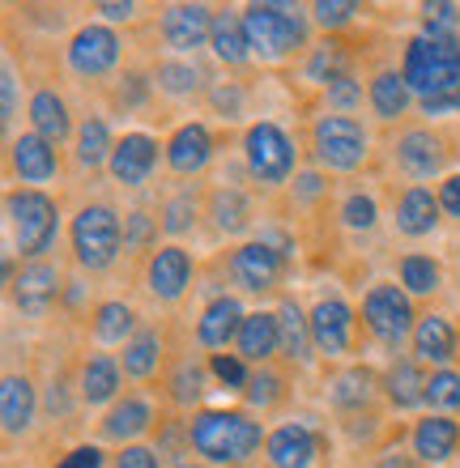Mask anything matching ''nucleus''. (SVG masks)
Listing matches in <instances>:
<instances>
[{
	"instance_id": "nucleus-1",
	"label": "nucleus",
	"mask_w": 460,
	"mask_h": 468,
	"mask_svg": "<svg viewBox=\"0 0 460 468\" xmlns=\"http://www.w3.org/2000/svg\"><path fill=\"white\" fill-rule=\"evenodd\" d=\"M187 443L209 464H243L261 447V421L239 409H205L187 421Z\"/></svg>"
},
{
	"instance_id": "nucleus-2",
	"label": "nucleus",
	"mask_w": 460,
	"mask_h": 468,
	"mask_svg": "<svg viewBox=\"0 0 460 468\" xmlns=\"http://www.w3.org/2000/svg\"><path fill=\"white\" fill-rule=\"evenodd\" d=\"M401 77H405L410 90L423 94V99L460 94V38L418 35L410 48H405V69H401Z\"/></svg>"
},
{
	"instance_id": "nucleus-3",
	"label": "nucleus",
	"mask_w": 460,
	"mask_h": 468,
	"mask_svg": "<svg viewBox=\"0 0 460 468\" xmlns=\"http://www.w3.org/2000/svg\"><path fill=\"white\" fill-rule=\"evenodd\" d=\"M243 35H248L251 56L273 64L303 48L307 26H303V17L290 5H248L243 9Z\"/></svg>"
},
{
	"instance_id": "nucleus-4",
	"label": "nucleus",
	"mask_w": 460,
	"mask_h": 468,
	"mask_svg": "<svg viewBox=\"0 0 460 468\" xmlns=\"http://www.w3.org/2000/svg\"><path fill=\"white\" fill-rule=\"evenodd\" d=\"M9 209V230H13V247L22 256H43L51 243H56V226H60V213H56V200L26 187V192H9L5 200Z\"/></svg>"
},
{
	"instance_id": "nucleus-5",
	"label": "nucleus",
	"mask_w": 460,
	"mask_h": 468,
	"mask_svg": "<svg viewBox=\"0 0 460 468\" xmlns=\"http://www.w3.org/2000/svg\"><path fill=\"white\" fill-rule=\"evenodd\" d=\"M371 136L354 115H320L311 128V149L324 171H358Z\"/></svg>"
},
{
	"instance_id": "nucleus-6",
	"label": "nucleus",
	"mask_w": 460,
	"mask_h": 468,
	"mask_svg": "<svg viewBox=\"0 0 460 468\" xmlns=\"http://www.w3.org/2000/svg\"><path fill=\"white\" fill-rule=\"evenodd\" d=\"M120 243H124V234H120V218L112 205H86L73 218V251L86 269H112Z\"/></svg>"
},
{
	"instance_id": "nucleus-7",
	"label": "nucleus",
	"mask_w": 460,
	"mask_h": 468,
	"mask_svg": "<svg viewBox=\"0 0 460 468\" xmlns=\"http://www.w3.org/2000/svg\"><path fill=\"white\" fill-rule=\"evenodd\" d=\"M243 158H248L251 179L277 187V184H286L290 171H294V141L273 120H261V123H251L248 136H243Z\"/></svg>"
},
{
	"instance_id": "nucleus-8",
	"label": "nucleus",
	"mask_w": 460,
	"mask_h": 468,
	"mask_svg": "<svg viewBox=\"0 0 460 468\" xmlns=\"http://www.w3.org/2000/svg\"><path fill=\"white\" fill-rule=\"evenodd\" d=\"M362 320H367V333L380 336L384 346H401L405 336H413V324H418L410 294H401L397 285H371L362 298Z\"/></svg>"
},
{
	"instance_id": "nucleus-9",
	"label": "nucleus",
	"mask_w": 460,
	"mask_h": 468,
	"mask_svg": "<svg viewBox=\"0 0 460 468\" xmlns=\"http://www.w3.org/2000/svg\"><path fill=\"white\" fill-rule=\"evenodd\" d=\"M115 60H120V35L107 30V26H86V30H77L73 43H69V69H73L77 77L112 73Z\"/></svg>"
},
{
	"instance_id": "nucleus-10",
	"label": "nucleus",
	"mask_w": 460,
	"mask_h": 468,
	"mask_svg": "<svg viewBox=\"0 0 460 468\" xmlns=\"http://www.w3.org/2000/svg\"><path fill=\"white\" fill-rule=\"evenodd\" d=\"M192 282V256L184 247H158L145 264V290L162 303H179Z\"/></svg>"
},
{
	"instance_id": "nucleus-11",
	"label": "nucleus",
	"mask_w": 460,
	"mask_h": 468,
	"mask_svg": "<svg viewBox=\"0 0 460 468\" xmlns=\"http://www.w3.org/2000/svg\"><path fill=\"white\" fill-rule=\"evenodd\" d=\"M282 264H286L282 251L261 239V243H243L235 256H230V277H235L243 290H251V294H264V290H273L277 285Z\"/></svg>"
},
{
	"instance_id": "nucleus-12",
	"label": "nucleus",
	"mask_w": 460,
	"mask_h": 468,
	"mask_svg": "<svg viewBox=\"0 0 460 468\" xmlns=\"http://www.w3.org/2000/svg\"><path fill=\"white\" fill-rule=\"evenodd\" d=\"M107 166H112L115 184L141 187L154 175V166H158V141H154L150 133H128V136H120Z\"/></svg>"
},
{
	"instance_id": "nucleus-13",
	"label": "nucleus",
	"mask_w": 460,
	"mask_h": 468,
	"mask_svg": "<svg viewBox=\"0 0 460 468\" xmlns=\"http://www.w3.org/2000/svg\"><path fill=\"white\" fill-rule=\"evenodd\" d=\"M213 35V13L205 5H171L162 13V38L175 51H197Z\"/></svg>"
},
{
	"instance_id": "nucleus-14",
	"label": "nucleus",
	"mask_w": 460,
	"mask_h": 468,
	"mask_svg": "<svg viewBox=\"0 0 460 468\" xmlns=\"http://www.w3.org/2000/svg\"><path fill=\"white\" fill-rule=\"evenodd\" d=\"M311 320V341L324 357H341L349 349V333H354V315L341 298H324L316 303V311L307 315Z\"/></svg>"
},
{
	"instance_id": "nucleus-15",
	"label": "nucleus",
	"mask_w": 460,
	"mask_h": 468,
	"mask_svg": "<svg viewBox=\"0 0 460 468\" xmlns=\"http://www.w3.org/2000/svg\"><path fill=\"white\" fill-rule=\"evenodd\" d=\"M56 294H60V272L51 269V264H43V260L26 264V269L13 277V303H17V311H26V315H48Z\"/></svg>"
},
{
	"instance_id": "nucleus-16",
	"label": "nucleus",
	"mask_w": 460,
	"mask_h": 468,
	"mask_svg": "<svg viewBox=\"0 0 460 468\" xmlns=\"http://www.w3.org/2000/svg\"><path fill=\"white\" fill-rule=\"evenodd\" d=\"M9 162H13V171H17V179H22V184H48L51 175L60 171L56 145H51V141H43L38 133L13 136Z\"/></svg>"
},
{
	"instance_id": "nucleus-17",
	"label": "nucleus",
	"mask_w": 460,
	"mask_h": 468,
	"mask_svg": "<svg viewBox=\"0 0 460 468\" xmlns=\"http://www.w3.org/2000/svg\"><path fill=\"white\" fill-rule=\"evenodd\" d=\"M209 158H213V136L205 123H184L166 141V166L175 175H200L209 166Z\"/></svg>"
},
{
	"instance_id": "nucleus-18",
	"label": "nucleus",
	"mask_w": 460,
	"mask_h": 468,
	"mask_svg": "<svg viewBox=\"0 0 460 468\" xmlns=\"http://www.w3.org/2000/svg\"><path fill=\"white\" fill-rule=\"evenodd\" d=\"M397 162L405 166V175H413V179H431V175L444 171V162H448V145H444L435 133L413 128V133H405L397 141Z\"/></svg>"
},
{
	"instance_id": "nucleus-19",
	"label": "nucleus",
	"mask_w": 460,
	"mask_h": 468,
	"mask_svg": "<svg viewBox=\"0 0 460 468\" xmlns=\"http://www.w3.org/2000/svg\"><path fill=\"white\" fill-rule=\"evenodd\" d=\"M316 434L299 421L290 426H277L269 439H264V456H269V468H311L316 464Z\"/></svg>"
},
{
	"instance_id": "nucleus-20",
	"label": "nucleus",
	"mask_w": 460,
	"mask_h": 468,
	"mask_svg": "<svg viewBox=\"0 0 460 468\" xmlns=\"http://www.w3.org/2000/svg\"><path fill=\"white\" fill-rule=\"evenodd\" d=\"M243 307H239V298H213L205 315L197 320V341L205 349H226V341H239V328H243Z\"/></svg>"
},
{
	"instance_id": "nucleus-21",
	"label": "nucleus",
	"mask_w": 460,
	"mask_h": 468,
	"mask_svg": "<svg viewBox=\"0 0 460 468\" xmlns=\"http://www.w3.org/2000/svg\"><path fill=\"white\" fill-rule=\"evenodd\" d=\"M456 447H460V426L452 418H444V413L423 418L413 426V452H418L426 464H444Z\"/></svg>"
},
{
	"instance_id": "nucleus-22",
	"label": "nucleus",
	"mask_w": 460,
	"mask_h": 468,
	"mask_svg": "<svg viewBox=\"0 0 460 468\" xmlns=\"http://www.w3.org/2000/svg\"><path fill=\"white\" fill-rule=\"evenodd\" d=\"M235 346H239V357H248V362H269L282 349V324H277V315H269V311L248 315L243 328H239Z\"/></svg>"
},
{
	"instance_id": "nucleus-23",
	"label": "nucleus",
	"mask_w": 460,
	"mask_h": 468,
	"mask_svg": "<svg viewBox=\"0 0 460 468\" xmlns=\"http://www.w3.org/2000/svg\"><path fill=\"white\" fill-rule=\"evenodd\" d=\"M413 354L418 362H452L456 357V328L444 315H423L413 324Z\"/></svg>"
},
{
	"instance_id": "nucleus-24",
	"label": "nucleus",
	"mask_w": 460,
	"mask_h": 468,
	"mask_svg": "<svg viewBox=\"0 0 460 468\" xmlns=\"http://www.w3.org/2000/svg\"><path fill=\"white\" fill-rule=\"evenodd\" d=\"M0 421H5V434H26L30 421H35V388L26 375H5V388H0Z\"/></svg>"
},
{
	"instance_id": "nucleus-25",
	"label": "nucleus",
	"mask_w": 460,
	"mask_h": 468,
	"mask_svg": "<svg viewBox=\"0 0 460 468\" xmlns=\"http://www.w3.org/2000/svg\"><path fill=\"white\" fill-rule=\"evenodd\" d=\"M439 197H431L426 187H410V192H401L397 200V230L410 234V239H423L439 226Z\"/></svg>"
},
{
	"instance_id": "nucleus-26",
	"label": "nucleus",
	"mask_w": 460,
	"mask_h": 468,
	"mask_svg": "<svg viewBox=\"0 0 460 468\" xmlns=\"http://www.w3.org/2000/svg\"><path fill=\"white\" fill-rule=\"evenodd\" d=\"M30 123H35V133L51 145H60L64 136L73 133V120H69V107L56 90H38L35 99H30Z\"/></svg>"
},
{
	"instance_id": "nucleus-27",
	"label": "nucleus",
	"mask_w": 460,
	"mask_h": 468,
	"mask_svg": "<svg viewBox=\"0 0 460 468\" xmlns=\"http://www.w3.org/2000/svg\"><path fill=\"white\" fill-rule=\"evenodd\" d=\"M384 392H388V400H392L397 409L423 405V400H426V379H423V370H418V362H413V357H397V362L388 367Z\"/></svg>"
},
{
	"instance_id": "nucleus-28",
	"label": "nucleus",
	"mask_w": 460,
	"mask_h": 468,
	"mask_svg": "<svg viewBox=\"0 0 460 468\" xmlns=\"http://www.w3.org/2000/svg\"><path fill=\"white\" fill-rule=\"evenodd\" d=\"M277 324H282V354H286L290 362H311V349H316V341H311V320L299 311L294 298H286V303L277 307Z\"/></svg>"
},
{
	"instance_id": "nucleus-29",
	"label": "nucleus",
	"mask_w": 460,
	"mask_h": 468,
	"mask_svg": "<svg viewBox=\"0 0 460 468\" xmlns=\"http://www.w3.org/2000/svg\"><path fill=\"white\" fill-rule=\"evenodd\" d=\"M115 392H120V367H115V357H107V354L86 357V367H81V400L86 405H107V400H115Z\"/></svg>"
},
{
	"instance_id": "nucleus-30",
	"label": "nucleus",
	"mask_w": 460,
	"mask_h": 468,
	"mask_svg": "<svg viewBox=\"0 0 460 468\" xmlns=\"http://www.w3.org/2000/svg\"><path fill=\"white\" fill-rule=\"evenodd\" d=\"M154 426V405L141 400V396H128L124 405H115L107 418H102V434L107 439H137Z\"/></svg>"
},
{
	"instance_id": "nucleus-31",
	"label": "nucleus",
	"mask_w": 460,
	"mask_h": 468,
	"mask_svg": "<svg viewBox=\"0 0 460 468\" xmlns=\"http://www.w3.org/2000/svg\"><path fill=\"white\" fill-rule=\"evenodd\" d=\"M410 81H405V77L401 73H380L371 81V94H367V99H371V112L380 115V120H401V115L410 112Z\"/></svg>"
},
{
	"instance_id": "nucleus-32",
	"label": "nucleus",
	"mask_w": 460,
	"mask_h": 468,
	"mask_svg": "<svg viewBox=\"0 0 460 468\" xmlns=\"http://www.w3.org/2000/svg\"><path fill=\"white\" fill-rule=\"evenodd\" d=\"M112 133H107V123L99 120V115H86L81 120V128H77V166L81 171H99L102 162H112Z\"/></svg>"
},
{
	"instance_id": "nucleus-33",
	"label": "nucleus",
	"mask_w": 460,
	"mask_h": 468,
	"mask_svg": "<svg viewBox=\"0 0 460 468\" xmlns=\"http://www.w3.org/2000/svg\"><path fill=\"white\" fill-rule=\"evenodd\" d=\"M209 48H213V56H218V60H226V64H243V60H248L251 48H248V35H243V17L218 13V17H213Z\"/></svg>"
},
{
	"instance_id": "nucleus-34",
	"label": "nucleus",
	"mask_w": 460,
	"mask_h": 468,
	"mask_svg": "<svg viewBox=\"0 0 460 468\" xmlns=\"http://www.w3.org/2000/svg\"><path fill=\"white\" fill-rule=\"evenodd\" d=\"M209 218L218 222V230L226 234H239V230H248L251 222V200L239 192V187H218L209 197Z\"/></svg>"
},
{
	"instance_id": "nucleus-35",
	"label": "nucleus",
	"mask_w": 460,
	"mask_h": 468,
	"mask_svg": "<svg viewBox=\"0 0 460 468\" xmlns=\"http://www.w3.org/2000/svg\"><path fill=\"white\" fill-rule=\"evenodd\" d=\"M133 324H137V315H133L128 303H102V307L94 311V341H102V346H124V341H133Z\"/></svg>"
},
{
	"instance_id": "nucleus-36",
	"label": "nucleus",
	"mask_w": 460,
	"mask_h": 468,
	"mask_svg": "<svg viewBox=\"0 0 460 468\" xmlns=\"http://www.w3.org/2000/svg\"><path fill=\"white\" fill-rule=\"evenodd\" d=\"M158 362H162V336L154 328L137 333L124 346V375H133V379H150L158 370Z\"/></svg>"
},
{
	"instance_id": "nucleus-37",
	"label": "nucleus",
	"mask_w": 460,
	"mask_h": 468,
	"mask_svg": "<svg viewBox=\"0 0 460 468\" xmlns=\"http://www.w3.org/2000/svg\"><path fill=\"white\" fill-rule=\"evenodd\" d=\"M439 264L431 256H405L401 260V285L410 290V294H418V298H426V294H435L439 290Z\"/></svg>"
},
{
	"instance_id": "nucleus-38",
	"label": "nucleus",
	"mask_w": 460,
	"mask_h": 468,
	"mask_svg": "<svg viewBox=\"0 0 460 468\" xmlns=\"http://www.w3.org/2000/svg\"><path fill=\"white\" fill-rule=\"evenodd\" d=\"M154 81H158V90H166V94H175V99H184V94H192V90H200V69L197 64H184V60H162L158 73H154Z\"/></svg>"
},
{
	"instance_id": "nucleus-39",
	"label": "nucleus",
	"mask_w": 460,
	"mask_h": 468,
	"mask_svg": "<svg viewBox=\"0 0 460 468\" xmlns=\"http://www.w3.org/2000/svg\"><path fill=\"white\" fill-rule=\"evenodd\" d=\"M367 396H371V370H346V375H337L333 379V405L337 409H354V405H367Z\"/></svg>"
},
{
	"instance_id": "nucleus-40",
	"label": "nucleus",
	"mask_w": 460,
	"mask_h": 468,
	"mask_svg": "<svg viewBox=\"0 0 460 468\" xmlns=\"http://www.w3.org/2000/svg\"><path fill=\"white\" fill-rule=\"evenodd\" d=\"M307 77L316 86H333L337 77H346V56H341V48H337V43H324V48L311 51Z\"/></svg>"
},
{
	"instance_id": "nucleus-41",
	"label": "nucleus",
	"mask_w": 460,
	"mask_h": 468,
	"mask_svg": "<svg viewBox=\"0 0 460 468\" xmlns=\"http://www.w3.org/2000/svg\"><path fill=\"white\" fill-rule=\"evenodd\" d=\"M426 400L444 413H456L460 409V370H435L431 379H426Z\"/></svg>"
},
{
	"instance_id": "nucleus-42",
	"label": "nucleus",
	"mask_w": 460,
	"mask_h": 468,
	"mask_svg": "<svg viewBox=\"0 0 460 468\" xmlns=\"http://www.w3.org/2000/svg\"><path fill=\"white\" fill-rule=\"evenodd\" d=\"M423 30L431 38H456L460 9H456V5H426V9H423Z\"/></svg>"
},
{
	"instance_id": "nucleus-43",
	"label": "nucleus",
	"mask_w": 460,
	"mask_h": 468,
	"mask_svg": "<svg viewBox=\"0 0 460 468\" xmlns=\"http://www.w3.org/2000/svg\"><path fill=\"white\" fill-rule=\"evenodd\" d=\"M243 396H248V405L256 409H269L282 400V379H277L273 370H256L248 379V388H243Z\"/></svg>"
},
{
	"instance_id": "nucleus-44",
	"label": "nucleus",
	"mask_w": 460,
	"mask_h": 468,
	"mask_svg": "<svg viewBox=\"0 0 460 468\" xmlns=\"http://www.w3.org/2000/svg\"><path fill=\"white\" fill-rule=\"evenodd\" d=\"M375 218H380V209H375V200L362 197V192H354V197L341 205V222H346L349 230H371Z\"/></svg>"
},
{
	"instance_id": "nucleus-45",
	"label": "nucleus",
	"mask_w": 460,
	"mask_h": 468,
	"mask_svg": "<svg viewBox=\"0 0 460 468\" xmlns=\"http://www.w3.org/2000/svg\"><path fill=\"white\" fill-rule=\"evenodd\" d=\"M209 370L226 383V388H239V392H243V388H248V379H251L248 367H243V357H235V354H213Z\"/></svg>"
},
{
	"instance_id": "nucleus-46",
	"label": "nucleus",
	"mask_w": 460,
	"mask_h": 468,
	"mask_svg": "<svg viewBox=\"0 0 460 468\" xmlns=\"http://www.w3.org/2000/svg\"><path fill=\"white\" fill-rule=\"evenodd\" d=\"M362 102V86L358 81H354V77H337L333 86H328V107H333L337 115H346V112H354V107H358Z\"/></svg>"
},
{
	"instance_id": "nucleus-47",
	"label": "nucleus",
	"mask_w": 460,
	"mask_h": 468,
	"mask_svg": "<svg viewBox=\"0 0 460 468\" xmlns=\"http://www.w3.org/2000/svg\"><path fill=\"white\" fill-rule=\"evenodd\" d=\"M311 13H316L320 26H346V22H354L358 5L354 0H320V5H311Z\"/></svg>"
},
{
	"instance_id": "nucleus-48",
	"label": "nucleus",
	"mask_w": 460,
	"mask_h": 468,
	"mask_svg": "<svg viewBox=\"0 0 460 468\" xmlns=\"http://www.w3.org/2000/svg\"><path fill=\"white\" fill-rule=\"evenodd\" d=\"M197 222V205H192V197H179V200H171L166 205V230L171 234H179V230H187V226Z\"/></svg>"
},
{
	"instance_id": "nucleus-49",
	"label": "nucleus",
	"mask_w": 460,
	"mask_h": 468,
	"mask_svg": "<svg viewBox=\"0 0 460 468\" xmlns=\"http://www.w3.org/2000/svg\"><path fill=\"white\" fill-rule=\"evenodd\" d=\"M124 222H128V230H124V247H145V243L154 239L150 213H128Z\"/></svg>"
},
{
	"instance_id": "nucleus-50",
	"label": "nucleus",
	"mask_w": 460,
	"mask_h": 468,
	"mask_svg": "<svg viewBox=\"0 0 460 468\" xmlns=\"http://www.w3.org/2000/svg\"><path fill=\"white\" fill-rule=\"evenodd\" d=\"M115 468H158V452H150V447H124L115 456Z\"/></svg>"
},
{
	"instance_id": "nucleus-51",
	"label": "nucleus",
	"mask_w": 460,
	"mask_h": 468,
	"mask_svg": "<svg viewBox=\"0 0 460 468\" xmlns=\"http://www.w3.org/2000/svg\"><path fill=\"white\" fill-rule=\"evenodd\" d=\"M439 209L460 222V175H448V179L439 184Z\"/></svg>"
},
{
	"instance_id": "nucleus-52",
	"label": "nucleus",
	"mask_w": 460,
	"mask_h": 468,
	"mask_svg": "<svg viewBox=\"0 0 460 468\" xmlns=\"http://www.w3.org/2000/svg\"><path fill=\"white\" fill-rule=\"evenodd\" d=\"M200 396V370L192 367V370H179V379H175V400H179V405H187V400H197Z\"/></svg>"
},
{
	"instance_id": "nucleus-53",
	"label": "nucleus",
	"mask_w": 460,
	"mask_h": 468,
	"mask_svg": "<svg viewBox=\"0 0 460 468\" xmlns=\"http://www.w3.org/2000/svg\"><path fill=\"white\" fill-rule=\"evenodd\" d=\"M56 468H102V452L99 447H73Z\"/></svg>"
},
{
	"instance_id": "nucleus-54",
	"label": "nucleus",
	"mask_w": 460,
	"mask_h": 468,
	"mask_svg": "<svg viewBox=\"0 0 460 468\" xmlns=\"http://www.w3.org/2000/svg\"><path fill=\"white\" fill-rule=\"evenodd\" d=\"M17 115V73H13V64H5V123Z\"/></svg>"
},
{
	"instance_id": "nucleus-55",
	"label": "nucleus",
	"mask_w": 460,
	"mask_h": 468,
	"mask_svg": "<svg viewBox=\"0 0 460 468\" xmlns=\"http://www.w3.org/2000/svg\"><path fill=\"white\" fill-rule=\"evenodd\" d=\"M213 102H218L222 112L235 115V112H239V90H235V86H218V90H213Z\"/></svg>"
},
{
	"instance_id": "nucleus-56",
	"label": "nucleus",
	"mask_w": 460,
	"mask_h": 468,
	"mask_svg": "<svg viewBox=\"0 0 460 468\" xmlns=\"http://www.w3.org/2000/svg\"><path fill=\"white\" fill-rule=\"evenodd\" d=\"M99 13L112 22H124V17H133V5H99Z\"/></svg>"
},
{
	"instance_id": "nucleus-57",
	"label": "nucleus",
	"mask_w": 460,
	"mask_h": 468,
	"mask_svg": "<svg viewBox=\"0 0 460 468\" xmlns=\"http://www.w3.org/2000/svg\"><path fill=\"white\" fill-rule=\"evenodd\" d=\"M380 468H405V460H397V456H388V460H384V464H380Z\"/></svg>"
},
{
	"instance_id": "nucleus-58",
	"label": "nucleus",
	"mask_w": 460,
	"mask_h": 468,
	"mask_svg": "<svg viewBox=\"0 0 460 468\" xmlns=\"http://www.w3.org/2000/svg\"><path fill=\"white\" fill-rule=\"evenodd\" d=\"M175 468H197V464H175Z\"/></svg>"
},
{
	"instance_id": "nucleus-59",
	"label": "nucleus",
	"mask_w": 460,
	"mask_h": 468,
	"mask_svg": "<svg viewBox=\"0 0 460 468\" xmlns=\"http://www.w3.org/2000/svg\"><path fill=\"white\" fill-rule=\"evenodd\" d=\"M456 468H460V464H456Z\"/></svg>"
}]
</instances>
